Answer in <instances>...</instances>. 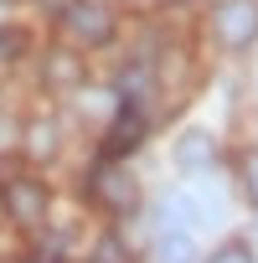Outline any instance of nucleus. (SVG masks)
I'll use <instances>...</instances> for the list:
<instances>
[{"instance_id":"nucleus-1","label":"nucleus","mask_w":258,"mask_h":263,"mask_svg":"<svg viewBox=\"0 0 258 263\" xmlns=\"http://www.w3.org/2000/svg\"><path fill=\"white\" fill-rule=\"evenodd\" d=\"M88 196H93L98 206H108V212H135L140 186H135V176H129L119 160H98L93 176H88Z\"/></svg>"},{"instance_id":"nucleus-2","label":"nucleus","mask_w":258,"mask_h":263,"mask_svg":"<svg viewBox=\"0 0 258 263\" xmlns=\"http://www.w3.org/2000/svg\"><path fill=\"white\" fill-rule=\"evenodd\" d=\"M62 31L72 42H83V47H108L114 42V11L103 0H72L62 11Z\"/></svg>"},{"instance_id":"nucleus-3","label":"nucleus","mask_w":258,"mask_h":263,"mask_svg":"<svg viewBox=\"0 0 258 263\" xmlns=\"http://www.w3.org/2000/svg\"><path fill=\"white\" fill-rule=\"evenodd\" d=\"M212 31L222 47H253L258 42V0H217L212 11Z\"/></svg>"},{"instance_id":"nucleus-4","label":"nucleus","mask_w":258,"mask_h":263,"mask_svg":"<svg viewBox=\"0 0 258 263\" xmlns=\"http://www.w3.org/2000/svg\"><path fill=\"white\" fill-rule=\"evenodd\" d=\"M145 129H150V119L140 114V103H124L119 114H114V129L103 135V160H119V155H129L140 140H145Z\"/></svg>"},{"instance_id":"nucleus-5","label":"nucleus","mask_w":258,"mask_h":263,"mask_svg":"<svg viewBox=\"0 0 258 263\" xmlns=\"http://www.w3.org/2000/svg\"><path fill=\"white\" fill-rule=\"evenodd\" d=\"M47 206H52V196H47L42 181H11V186H6V212H11V222L36 227V222L47 217Z\"/></svg>"},{"instance_id":"nucleus-6","label":"nucleus","mask_w":258,"mask_h":263,"mask_svg":"<svg viewBox=\"0 0 258 263\" xmlns=\"http://www.w3.org/2000/svg\"><path fill=\"white\" fill-rule=\"evenodd\" d=\"M176 165H181V171H212V165H217L212 129H186V135L176 140Z\"/></svg>"},{"instance_id":"nucleus-7","label":"nucleus","mask_w":258,"mask_h":263,"mask_svg":"<svg viewBox=\"0 0 258 263\" xmlns=\"http://www.w3.org/2000/svg\"><path fill=\"white\" fill-rule=\"evenodd\" d=\"M78 78H83V62L72 52H47V83L52 88H78Z\"/></svg>"},{"instance_id":"nucleus-8","label":"nucleus","mask_w":258,"mask_h":263,"mask_svg":"<svg viewBox=\"0 0 258 263\" xmlns=\"http://www.w3.org/2000/svg\"><path fill=\"white\" fill-rule=\"evenodd\" d=\"M155 263H196V248L186 232H165L160 248H155Z\"/></svg>"},{"instance_id":"nucleus-9","label":"nucleus","mask_w":258,"mask_h":263,"mask_svg":"<svg viewBox=\"0 0 258 263\" xmlns=\"http://www.w3.org/2000/svg\"><path fill=\"white\" fill-rule=\"evenodd\" d=\"M88 263H129V242L119 232H103L93 248H88Z\"/></svg>"},{"instance_id":"nucleus-10","label":"nucleus","mask_w":258,"mask_h":263,"mask_svg":"<svg viewBox=\"0 0 258 263\" xmlns=\"http://www.w3.org/2000/svg\"><path fill=\"white\" fill-rule=\"evenodd\" d=\"M57 150V129L47 124V119H36L31 129H26V155H36V160H47Z\"/></svg>"},{"instance_id":"nucleus-11","label":"nucleus","mask_w":258,"mask_h":263,"mask_svg":"<svg viewBox=\"0 0 258 263\" xmlns=\"http://www.w3.org/2000/svg\"><path fill=\"white\" fill-rule=\"evenodd\" d=\"M201 263H258V258H253V248H248V242H237V237H232V242H222V248H217L212 258H201Z\"/></svg>"},{"instance_id":"nucleus-12","label":"nucleus","mask_w":258,"mask_h":263,"mask_svg":"<svg viewBox=\"0 0 258 263\" xmlns=\"http://www.w3.org/2000/svg\"><path fill=\"white\" fill-rule=\"evenodd\" d=\"M243 191H248V201L258 206V150L243 160Z\"/></svg>"},{"instance_id":"nucleus-13","label":"nucleus","mask_w":258,"mask_h":263,"mask_svg":"<svg viewBox=\"0 0 258 263\" xmlns=\"http://www.w3.org/2000/svg\"><path fill=\"white\" fill-rule=\"evenodd\" d=\"M42 6H62V0H42Z\"/></svg>"}]
</instances>
